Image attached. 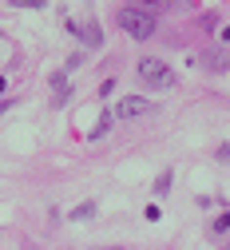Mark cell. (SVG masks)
Wrapping results in <instances>:
<instances>
[{"label":"cell","instance_id":"1","mask_svg":"<svg viewBox=\"0 0 230 250\" xmlns=\"http://www.w3.org/2000/svg\"><path fill=\"white\" fill-rule=\"evenodd\" d=\"M135 76H139V80H143L151 91H171V87L179 83V76H175L167 64H163V60H151V56L135 64Z\"/></svg>","mask_w":230,"mask_h":250},{"label":"cell","instance_id":"2","mask_svg":"<svg viewBox=\"0 0 230 250\" xmlns=\"http://www.w3.org/2000/svg\"><path fill=\"white\" fill-rule=\"evenodd\" d=\"M119 28H123L131 40H151L155 36V16H147V12H139L135 4H131V8L119 12Z\"/></svg>","mask_w":230,"mask_h":250},{"label":"cell","instance_id":"3","mask_svg":"<svg viewBox=\"0 0 230 250\" xmlns=\"http://www.w3.org/2000/svg\"><path fill=\"white\" fill-rule=\"evenodd\" d=\"M147 111H151V100H143V96H127L115 104V119H139Z\"/></svg>","mask_w":230,"mask_h":250},{"label":"cell","instance_id":"4","mask_svg":"<svg viewBox=\"0 0 230 250\" xmlns=\"http://www.w3.org/2000/svg\"><path fill=\"white\" fill-rule=\"evenodd\" d=\"M135 8L147 12V16H163V12L171 8V0H135Z\"/></svg>","mask_w":230,"mask_h":250},{"label":"cell","instance_id":"5","mask_svg":"<svg viewBox=\"0 0 230 250\" xmlns=\"http://www.w3.org/2000/svg\"><path fill=\"white\" fill-rule=\"evenodd\" d=\"M111 123H115V115H111V111H104V115H100V123L91 127V139H100V135H104V131L111 127Z\"/></svg>","mask_w":230,"mask_h":250},{"label":"cell","instance_id":"6","mask_svg":"<svg viewBox=\"0 0 230 250\" xmlns=\"http://www.w3.org/2000/svg\"><path fill=\"white\" fill-rule=\"evenodd\" d=\"M95 214V203H80L76 210H72V218H76V223H84V218H91Z\"/></svg>","mask_w":230,"mask_h":250},{"label":"cell","instance_id":"7","mask_svg":"<svg viewBox=\"0 0 230 250\" xmlns=\"http://www.w3.org/2000/svg\"><path fill=\"white\" fill-rule=\"evenodd\" d=\"M226 230H230V214H218L210 223V234H226Z\"/></svg>","mask_w":230,"mask_h":250},{"label":"cell","instance_id":"8","mask_svg":"<svg viewBox=\"0 0 230 250\" xmlns=\"http://www.w3.org/2000/svg\"><path fill=\"white\" fill-rule=\"evenodd\" d=\"M171 191V171H163L159 179H155V195H167Z\"/></svg>","mask_w":230,"mask_h":250},{"label":"cell","instance_id":"9","mask_svg":"<svg viewBox=\"0 0 230 250\" xmlns=\"http://www.w3.org/2000/svg\"><path fill=\"white\" fill-rule=\"evenodd\" d=\"M226 60H230V56H222V52H214V56H207V68H218V72H222V68H230Z\"/></svg>","mask_w":230,"mask_h":250},{"label":"cell","instance_id":"10","mask_svg":"<svg viewBox=\"0 0 230 250\" xmlns=\"http://www.w3.org/2000/svg\"><path fill=\"white\" fill-rule=\"evenodd\" d=\"M214 155H218V163H230V143H218Z\"/></svg>","mask_w":230,"mask_h":250},{"label":"cell","instance_id":"11","mask_svg":"<svg viewBox=\"0 0 230 250\" xmlns=\"http://www.w3.org/2000/svg\"><path fill=\"white\" fill-rule=\"evenodd\" d=\"M16 8H44V0H12Z\"/></svg>","mask_w":230,"mask_h":250},{"label":"cell","instance_id":"12","mask_svg":"<svg viewBox=\"0 0 230 250\" xmlns=\"http://www.w3.org/2000/svg\"><path fill=\"white\" fill-rule=\"evenodd\" d=\"M80 64H84V52H76V56H68V72H76Z\"/></svg>","mask_w":230,"mask_h":250},{"label":"cell","instance_id":"13","mask_svg":"<svg viewBox=\"0 0 230 250\" xmlns=\"http://www.w3.org/2000/svg\"><path fill=\"white\" fill-rule=\"evenodd\" d=\"M4 87H8V83H4V80H0V96H4Z\"/></svg>","mask_w":230,"mask_h":250},{"label":"cell","instance_id":"14","mask_svg":"<svg viewBox=\"0 0 230 250\" xmlns=\"http://www.w3.org/2000/svg\"><path fill=\"white\" fill-rule=\"evenodd\" d=\"M104 250H123V246H104Z\"/></svg>","mask_w":230,"mask_h":250},{"label":"cell","instance_id":"15","mask_svg":"<svg viewBox=\"0 0 230 250\" xmlns=\"http://www.w3.org/2000/svg\"><path fill=\"white\" fill-rule=\"evenodd\" d=\"M183 4H190V0H183Z\"/></svg>","mask_w":230,"mask_h":250},{"label":"cell","instance_id":"16","mask_svg":"<svg viewBox=\"0 0 230 250\" xmlns=\"http://www.w3.org/2000/svg\"><path fill=\"white\" fill-rule=\"evenodd\" d=\"M226 250H230V242H226Z\"/></svg>","mask_w":230,"mask_h":250}]
</instances>
